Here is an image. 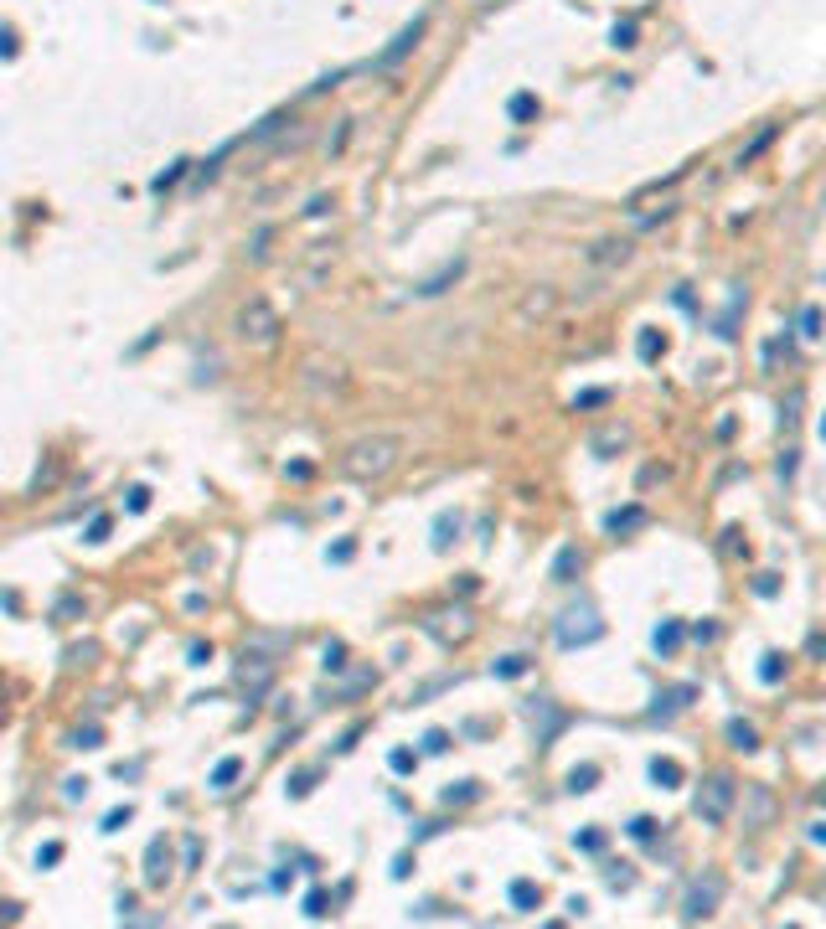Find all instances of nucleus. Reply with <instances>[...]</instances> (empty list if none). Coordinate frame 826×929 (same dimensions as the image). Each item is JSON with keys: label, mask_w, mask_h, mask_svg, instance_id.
<instances>
[{"label": "nucleus", "mask_w": 826, "mask_h": 929, "mask_svg": "<svg viewBox=\"0 0 826 929\" xmlns=\"http://www.w3.org/2000/svg\"><path fill=\"white\" fill-rule=\"evenodd\" d=\"M537 898H542V893H537V883H527V878H521V883H511V903H516L521 914H527V909H537Z\"/></svg>", "instance_id": "423d86ee"}, {"label": "nucleus", "mask_w": 826, "mask_h": 929, "mask_svg": "<svg viewBox=\"0 0 826 929\" xmlns=\"http://www.w3.org/2000/svg\"><path fill=\"white\" fill-rule=\"evenodd\" d=\"M527 671V656H506V661H496V676H521Z\"/></svg>", "instance_id": "9b49d317"}, {"label": "nucleus", "mask_w": 826, "mask_h": 929, "mask_svg": "<svg viewBox=\"0 0 826 929\" xmlns=\"http://www.w3.org/2000/svg\"><path fill=\"white\" fill-rule=\"evenodd\" d=\"M656 351H661V336H656V330H646V336H641V357H656Z\"/></svg>", "instance_id": "f3484780"}, {"label": "nucleus", "mask_w": 826, "mask_h": 929, "mask_svg": "<svg viewBox=\"0 0 826 929\" xmlns=\"http://www.w3.org/2000/svg\"><path fill=\"white\" fill-rule=\"evenodd\" d=\"M780 671H785V666H780V656H765V666H759V676H765V681H780Z\"/></svg>", "instance_id": "dca6fc26"}, {"label": "nucleus", "mask_w": 826, "mask_h": 929, "mask_svg": "<svg viewBox=\"0 0 826 929\" xmlns=\"http://www.w3.org/2000/svg\"><path fill=\"white\" fill-rule=\"evenodd\" d=\"M124 821H129V806H124V811H114V816H108V821H103V831H119Z\"/></svg>", "instance_id": "4be33fe9"}, {"label": "nucleus", "mask_w": 826, "mask_h": 929, "mask_svg": "<svg viewBox=\"0 0 826 929\" xmlns=\"http://www.w3.org/2000/svg\"><path fill=\"white\" fill-rule=\"evenodd\" d=\"M398 455H403V445H398L393 434H372V439H357V445L336 460V470L346 480H382L398 464Z\"/></svg>", "instance_id": "f257e3e1"}, {"label": "nucleus", "mask_w": 826, "mask_h": 929, "mask_svg": "<svg viewBox=\"0 0 826 929\" xmlns=\"http://www.w3.org/2000/svg\"><path fill=\"white\" fill-rule=\"evenodd\" d=\"M821 434H826V424H821Z\"/></svg>", "instance_id": "5701e85b"}, {"label": "nucleus", "mask_w": 826, "mask_h": 929, "mask_svg": "<svg viewBox=\"0 0 826 929\" xmlns=\"http://www.w3.org/2000/svg\"><path fill=\"white\" fill-rule=\"evenodd\" d=\"M594 774H599V769H573V780H568V785H573V790H589V785H594Z\"/></svg>", "instance_id": "6ab92c4d"}, {"label": "nucleus", "mask_w": 826, "mask_h": 929, "mask_svg": "<svg viewBox=\"0 0 826 929\" xmlns=\"http://www.w3.org/2000/svg\"><path fill=\"white\" fill-rule=\"evenodd\" d=\"M233 780H238V759H223V764H217V774H212V785H217V790H228Z\"/></svg>", "instance_id": "9d476101"}, {"label": "nucleus", "mask_w": 826, "mask_h": 929, "mask_svg": "<svg viewBox=\"0 0 826 929\" xmlns=\"http://www.w3.org/2000/svg\"><path fill=\"white\" fill-rule=\"evenodd\" d=\"M583 558H578V547H568V552H563V558H558V568H553V579H568V573L578 568Z\"/></svg>", "instance_id": "f8f14e48"}, {"label": "nucleus", "mask_w": 826, "mask_h": 929, "mask_svg": "<svg viewBox=\"0 0 826 929\" xmlns=\"http://www.w3.org/2000/svg\"><path fill=\"white\" fill-rule=\"evenodd\" d=\"M636 522H641V512H615V517H610L615 532H620V527H636Z\"/></svg>", "instance_id": "aec40b11"}, {"label": "nucleus", "mask_w": 826, "mask_h": 929, "mask_svg": "<svg viewBox=\"0 0 826 929\" xmlns=\"http://www.w3.org/2000/svg\"><path fill=\"white\" fill-rule=\"evenodd\" d=\"M419 36H424V16H419V21H413V26H408V31H403V36L393 41V47H387V52H382V68H393V62H403V57L413 52V41H419Z\"/></svg>", "instance_id": "39448f33"}, {"label": "nucleus", "mask_w": 826, "mask_h": 929, "mask_svg": "<svg viewBox=\"0 0 826 929\" xmlns=\"http://www.w3.org/2000/svg\"><path fill=\"white\" fill-rule=\"evenodd\" d=\"M651 780H656V785H677V780H682V769L671 764V759H656V764H651Z\"/></svg>", "instance_id": "0eeeda50"}, {"label": "nucleus", "mask_w": 826, "mask_h": 929, "mask_svg": "<svg viewBox=\"0 0 826 929\" xmlns=\"http://www.w3.org/2000/svg\"><path fill=\"white\" fill-rule=\"evenodd\" d=\"M718 898H723V878L718 873H708V878H698L687 888V898H682V919H708L713 909H718Z\"/></svg>", "instance_id": "7ed1b4c3"}, {"label": "nucleus", "mask_w": 826, "mask_h": 929, "mask_svg": "<svg viewBox=\"0 0 826 929\" xmlns=\"http://www.w3.org/2000/svg\"><path fill=\"white\" fill-rule=\"evenodd\" d=\"M274 330H279V315H274L264 300H253L243 315H238V336H243V341H258V346H264V341H274Z\"/></svg>", "instance_id": "20e7f679"}, {"label": "nucleus", "mask_w": 826, "mask_h": 929, "mask_svg": "<svg viewBox=\"0 0 826 929\" xmlns=\"http://www.w3.org/2000/svg\"><path fill=\"white\" fill-rule=\"evenodd\" d=\"M677 640H682V630H677V625H666V630H656V646H661V651H671V646H677Z\"/></svg>", "instance_id": "2eb2a0df"}, {"label": "nucleus", "mask_w": 826, "mask_h": 929, "mask_svg": "<svg viewBox=\"0 0 826 929\" xmlns=\"http://www.w3.org/2000/svg\"><path fill=\"white\" fill-rule=\"evenodd\" d=\"M532 114H537V98L532 93H516L511 98V119H532Z\"/></svg>", "instance_id": "1a4fd4ad"}, {"label": "nucleus", "mask_w": 826, "mask_h": 929, "mask_svg": "<svg viewBox=\"0 0 826 929\" xmlns=\"http://www.w3.org/2000/svg\"><path fill=\"white\" fill-rule=\"evenodd\" d=\"M615 47H636V21H625V26H615Z\"/></svg>", "instance_id": "4468645a"}, {"label": "nucleus", "mask_w": 826, "mask_h": 929, "mask_svg": "<svg viewBox=\"0 0 826 929\" xmlns=\"http://www.w3.org/2000/svg\"><path fill=\"white\" fill-rule=\"evenodd\" d=\"M630 836H641V842H651V836H656V821H646V816H636V821H630Z\"/></svg>", "instance_id": "ddd939ff"}, {"label": "nucleus", "mask_w": 826, "mask_h": 929, "mask_svg": "<svg viewBox=\"0 0 826 929\" xmlns=\"http://www.w3.org/2000/svg\"><path fill=\"white\" fill-rule=\"evenodd\" d=\"M800 325H806V336H816V325H821V310L811 305V310H806V315H800Z\"/></svg>", "instance_id": "412c9836"}, {"label": "nucleus", "mask_w": 826, "mask_h": 929, "mask_svg": "<svg viewBox=\"0 0 826 929\" xmlns=\"http://www.w3.org/2000/svg\"><path fill=\"white\" fill-rule=\"evenodd\" d=\"M733 795H738V785L728 780V774H713V780L698 790V816L703 821H723V816L733 811Z\"/></svg>", "instance_id": "f03ea898"}, {"label": "nucleus", "mask_w": 826, "mask_h": 929, "mask_svg": "<svg viewBox=\"0 0 826 929\" xmlns=\"http://www.w3.org/2000/svg\"><path fill=\"white\" fill-rule=\"evenodd\" d=\"M145 506H150V491H145V485H135V491H129V512H145Z\"/></svg>", "instance_id": "a211bd4d"}, {"label": "nucleus", "mask_w": 826, "mask_h": 929, "mask_svg": "<svg viewBox=\"0 0 826 929\" xmlns=\"http://www.w3.org/2000/svg\"><path fill=\"white\" fill-rule=\"evenodd\" d=\"M728 738H733V748H759V743H754V728H749V723H728Z\"/></svg>", "instance_id": "6e6552de"}]
</instances>
